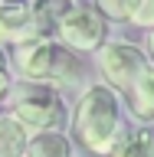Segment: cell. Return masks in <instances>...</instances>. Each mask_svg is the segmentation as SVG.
Instances as JSON below:
<instances>
[{
  "label": "cell",
  "mask_w": 154,
  "mask_h": 157,
  "mask_svg": "<svg viewBox=\"0 0 154 157\" xmlns=\"http://www.w3.org/2000/svg\"><path fill=\"white\" fill-rule=\"evenodd\" d=\"M118 98L112 88L105 85H92L82 95L76 108V118H72V131L89 151H98V154H105L112 151L118 141Z\"/></svg>",
  "instance_id": "obj_1"
},
{
  "label": "cell",
  "mask_w": 154,
  "mask_h": 157,
  "mask_svg": "<svg viewBox=\"0 0 154 157\" xmlns=\"http://www.w3.org/2000/svg\"><path fill=\"white\" fill-rule=\"evenodd\" d=\"M13 118L30 131H49L62 118L59 95L46 85H23L13 98Z\"/></svg>",
  "instance_id": "obj_2"
},
{
  "label": "cell",
  "mask_w": 154,
  "mask_h": 157,
  "mask_svg": "<svg viewBox=\"0 0 154 157\" xmlns=\"http://www.w3.org/2000/svg\"><path fill=\"white\" fill-rule=\"evenodd\" d=\"M62 46H56L53 39H46V33H36V36H26L17 43V52H13V62H17V72L30 82H53L56 75V62Z\"/></svg>",
  "instance_id": "obj_3"
},
{
  "label": "cell",
  "mask_w": 154,
  "mask_h": 157,
  "mask_svg": "<svg viewBox=\"0 0 154 157\" xmlns=\"http://www.w3.org/2000/svg\"><path fill=\"white\" fill-rule=\"evenodd\" d=\"M56 29H59V36H62L66 46L89 52V49H98L105 43V29L108 26H105V17L95 7H72L66 17L59 20Z\"/></svg>",
  "instance_id": "obj_4"
},
{
  "label": "cell",
  "mask_w": 154,
  "mask_h": 157,
  "mask_svg": "<svg viewBox=\"0 0 154 157\" xmlns=\"http://www.w3.org/2000/svg\"><path fill=\"white\" fill-rule=\"evenodd\" d=\"M144 66H148L144 52L138 46H131V43H108V46L98 49V69L118 88H131Z\"/></svg>",
  "instance_id": "obj_5"
},
{
  "label": "cell",
  "mask_w": 154,
  "mask_h": 157,
  "mask_svg": "<svg viewBox=\"0 0 154 157\" xmlns=\"http://www.w3.org/2000/svg\"><path fill=\"white\" fill-rule=\"evenodd\" d=\"M115 157H154V131L151 128H138V131H128L115 141L112 147Z\"/></svg>",
  "instance_id": "obj_6"
},
{
  "label": "cell",
  "mask_w": 154,
  "mask_h": 157,
  "mask_svg": "<svg viewBox=\"0 0 154 157\" xmlns=\"http://www.w3.org/2000/svg\"><path fill=\"white\" fill-rule=\"evenodd\" d=\"M131 108L141 118H154V66H144L131 85Z\"/></svg>",
  "instance_id": "obj_7"
},
{
  "label": "cell",
  "mask_w": 154,
  "mask_h": 157,
  "mask_svg": "<svg viewBox=\"0 0 154 157\" xmlns=\"http://www.w3.org/2000/svg\"><path fill=\"white\" fill-rule=\"evenodd\" d=\"M26 147V128L17 118H0V157H23Z\"/></svg>",
  "instance_id": "obj_8"
},
{
  "label": "cell",
  "mask_w": 154,
  "mask_h": 157,
  "mask_svg": "<svg viewBox=\"0 0 154 157\" xmlns=\"http://www.w3.org/2000/svg\"><path fill=\"white\" fill-rule=\"evenodd\" d=\"M30 157H72V147H69V137L56 134V131H39L26 147Z\"/></svg>",
  "instance_id": "obj_9"
},
{
  "label": "cell",
  "mask_w": 154,
  "mask_h": 157,
  "mask_svg": "<svg viewBox=\"0 0 154 157\" xmlns=\"http://www.w3.org/2000/svg\"><path fill=\"white\" fill-rule=\"evenodd\" d=\"M69 10H72L69 0H36V3H33V26H36L39 33L56 29L59 20L66 17Z\"/></svg>",
  "instance_id": "obj_10"
},
{
  "label": "cell",
  "mask_w": 154,
  "mask_h": 157,
  "mask_svg": "<svg viewBox=\"0 0 154 157\" xmlns=\"http://www.w3.org/2000/svg\"><path fill=\"white\" fill-rule=\"evenodd\" d=\"M141 0H98V10L112 20H135Z\"/></svg>",
  "instance_id": "obj_11"
},
{
  "label": "cell",
  "mask_w": 154,
  "mask_h": 157,
  "mask_svg": "<svg viewBox=\"0 0 154 157\" xmlns=\"http://www.w3.org/2000/svg\"><path fill=\"white\" fill-rule=\"evenodd\" d=\"M135 23L138 26H154V0H141V7L135 13Z\"/></svg>",
  "instance_id": "obj_12"
},
{
  "label": "cell",
  "mask_w": 154,
  "mask_h": 157,
  "mask_svg": "<svg viewBox=\"0 0 154 157\" xmlns=\"http://www.w3.org/2000/svg\"><path fill=\"white\" fill-rule=\"evenodd\" d=\"M10 95V75H7V69H0V98H7Z\"/></svg>",
  "instance_id": "obj_13"
},
{
  "label": "cell",
  "mask_w": 154,
  "mask_h": 157,
  "mask_svg": "<svg viewBox=\"0 0 154 157\" xmlns=\"http://www.w3.org/2000/svg\"><path fill=\"white\" fill-rule=\"evenodd\" d=\"M151 62H154V36H151Z\"/></svg>",
  "instance_id": "obj_14"
},
{
  "label": "cell",
  "mask_w": 154,
  "mask_h": 157,
  "mask_svg": "<svg viewBox=\"0 0 154 157\" xmlns=\"http://www.w3.org/2000/svg\"><path fill=\"white\" fill-rule=\"evenodd\" d=\"M0 69H7V62H3V52H0Z\"/></svg>",
  "instance_id": "obj_15"
}]
</instances>
